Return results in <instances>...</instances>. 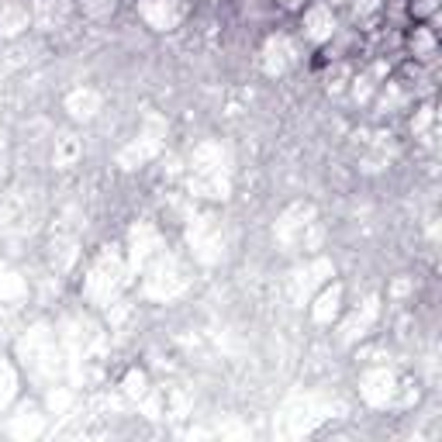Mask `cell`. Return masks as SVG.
<instances>
[{
  "mask_svg": "<svg viewBox=\"0 0 442 442\" xmlns=\"http://www.w3.org/2000/svg\"><path fill=\"white\" fill-rule=\"evenodd\" d=\"M335 32H339V21H335V8L332 4H325V0H308V4L301 8V39L304 42H311L318 49Z\"/></svg>",
  "mask_w": 442,
  "mask_h": 442,
  "instance_id": "6da1fadb",
  "label": "cell"
}]
</instances>
